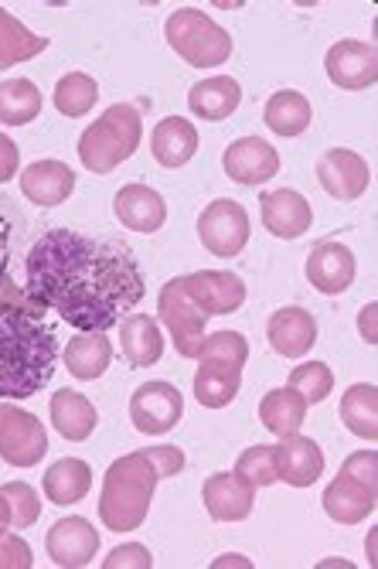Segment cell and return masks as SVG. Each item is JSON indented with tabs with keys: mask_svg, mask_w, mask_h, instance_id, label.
<instances>
[{
	"mask_svg": "<svg viewBox=\"0 0 378 569\" xmlns=\"http://www.w3.org/2000/svg\"><path fill=\"white\" fill-rule=\"evenodd\" d=\"M28 293L79 331H110L147 293L130 246L72 229H48L24 260Z\"/></svg>",
	"mask_w": 378,
	"mask_h": 569,
	"instance_id": "obj_1",
	"label": "cell"
},
{
	"mask_svg": "<svg viewBox=\"0 0 378 569\" xmlns=\"http://www.w3.org/2000/svg\"><path fill=\"white\" fill-rule=\"evenodd\" d=\"M56 358L59 338L48 307L4 277L0 280V396L24 399L41 392L56 376Z\"/></svg>",
	"mask_w": 378,
	"mask_h": 569,
	"instance_id": "obj_2",
	"label": "cell"
},
{
	"mask_svg": "<svg viewBox=\"0 0 378 569\" xmlns=\"http://www.w3.org/2000/svg\"><path fill=\"white\" fill-rule=\"evenodd\" d=\"M153 463L137 450L110 463L99 498V519L110 532H137L150 511V498L157 488Z\"/></svg>",
	"mask_w": 378,
	"mask_h": 569,
	"instance_id": "obj_3",
	"label": "cell"
},
{
	"mask_svg": "<svg viewBox=\"0 0 378 569\" xmlns=\"http://www.w3.org/2000/svg\"><path fill=\"white\" fill-rule=\"evenodd\" d=\"M143 137V117L133 102H117L96 123H89L79 137L82 168L92 174H110L123 161L133 158Z\"/></svg>",
	"mask_w": 378,
	"mask_h": 569,
	"instance_id": "obj_4",
	"label": "cell"
},
{
	"mask_svg": "<svg viewBox=\"0 0 378 569\" xmlns=\"http://www.w3.org/2000/svg\"><path fill=\"white\" fill-rule=\"evenodd\" d=\"M246 358L249 345L239 331L208 335L198 348L201 369L195 372V399L205 409H226L239 396Z\"/></svg>",
	"mask_w": 378,
	"mask_h": 569,
	"instance_id": "obj_5",
	"label": "cell"
},
{
	"mask_svg": "<svg viewBox=\"0 0 378 569\" xmlns=\"http://www.w3.org/2000/svg\"><path fill=\"white\" fill-rule=\"evenodd\" d=\"M165 38L191 69H219L232 56L229 31L198 8H178L165 24Z\"/></svg>",
	"mask_w": 378,
	"mask_h": 569,
	"instance_id": "obj_6",
	"label": "cell"
},
{
	"mask_svg": "<svg viewBox=\"0 0 378 569\" xmlns=\"http://www.w3.org/2000/svg\"><path fill=\"white\" fill-rule=\"evenodd\" d=\"M157 315H160V321H165L178 355L198 358L208 315L195 303V297L188 290V277H175L165 283V290H160V297H157Z\"/></svg>",
	"mask_w": 378,
	"mask_h": 569,
	"instance_id": "obj_7",
	"label": "cell"
},
{
	"mask_svg": "<svg viewBox=\"0 0 378 569\" xmlns=\"http://www.w3.org/2000/svg\"><path fill=\"white\" fill-rule=\"evenodd\" d=\"M249 236H252L249 216L232 198L211 201L208 209L198 216V239L211 256H219V260H232V256H239L246 249Z\"/></svg>",
	"mask_w": 378,
	"mask_h": 569,
	"instance_id": "obj_8",
	"label": "cell"
},
{
	"mask_svg": "<svg viewBox=\"0 0 378 569\" xmlns=\"http://www.w3.org/2000/svg\"><path fill=\"white\" fill-rule=\"evenodd\" d=\"M48 453V433L34 412L0 402V457L11 468H34V463Z\"/></svg>",
	"mask_w": 378,
	"mask_h": 569,
	"instance_id": "obj_9",
	"label": "cell"
},
{
	"mask_svg": "<svg viewBox=\"0 0 378 569\" xmlns=\"http://www.w3.org/2000/svg\"><path fill=\"white\" fill-rule=\"evenodd\" d=\"M185 417V399L171 382H143L130 396V420L140 433H168Z\"/></svg>",
	"mask_w": 378,
	"mask_h": 569,
	"instance_id": "obj_10",
	"label": "cell"
},
{
	"mask_svg": "<svg viewBox=\"0 0 378 569\" xmlns=\"http://www.w3.org/2000/svg\"><path fill=\"white\" fill-rule=\"evenodd\" d=\"M324 69H328V79H331L338 89L361 92V89L375 86V79H378V51H375V44H368V41L345 38V41H335V44L328 48V59H324Z\"/></svg>",
	"mask_w": 378,
	"mask_h": 569,
	"instance_id": "obj_11",
	"label": "cell"
},
{
	"mask_svg": "<svg viewBox=\"0 0 378 569\" xmlns=\"http://www.w3.org/2000/svg\"><path fill=\"white\" fill-rule=\"evenodd\" d=\"M358 263H355V252L345 242H317L307 256V280L314 290L338 297L355 283Z\"/></svg>",
	"mask_w": 378,
	"mask_h": 569,
	"instance_id": "obj_12",
	"label": "cell"
},
{
	"mask_svg": "<svg viewBox=\"0 0 378 569\" xmlns=\"http://www.w3.org/2000/svg\"><path fill=\"white\" fill-rule=\"evenodd\" d=\"M368 161L348 147H335L317 161V181L338 201H355L368 188Z\"/></svg>",
	"mask_w": 378,
	"mask_h": 569,
	"instance_id": "obj_13",
	"label": "cell"
},
{
	"mask_svg": "<svg viewBox=\"0 0 378 569\" xmlns=\"http://www.w3.org/2000/svg\"><path fill=\"white\" fill-rule=\"evenodd\" d=\"M259 209H262L266 232L277 236V239H300L310 229V222H314L310 201L300 191H294V188L262 191Z\"/></svg>",
	"mask_w": 378,
	"mask_h": 569,
	"instance_id": "obj_14",
	"label": "cell"
},
{
	"mask_svg": "<svg viewBox=\"0 0 378 569\" xmlns=\"http://www.w3.org/2000/svg\"><path fill=\"white\" fill-rule=\"evenodd\" d=\"M222 168L236 184H262L269 178H277L280 153L269 147L262 137H239V140L229 143Z\"/></svg>",
	"mask_w": 378,
	"mask_h": 569,
	"instance_id": "obj_15",
	"label": "cell"
},
{
	"mask_svg": "<svg viewBox=\"0 0 378 569\" xmlns=\"http://www.w3.org/2000/svg\"><path fill=\"white\" fill-rule=\"evenodd\" d=\"M201 501L215 522H242L252 515L256 488L249 481H242L236 471H219L205 481Z\"/></svg>",
	"mask_w": 378,
	"mask_h": 569,
	"instance_id": "obj_16",
	"label": "cell"
},
{
	"mask_svg": "<svg viewBox=\"0 0 378 569\" xmlns=\"http://www.w3.org/2000/svg\"><path fill=\"white\" fill-rule=\"evenodd\" d=\"M44 549L51 556L56 566H66V569H79V566H89L92 556L99 552V532L86 522V519H69L56 522L44 536Z\"/></svg>",
	"mask_w": 378,
	"mask_h": 569,
	"instance_id": "obj_17",
	"label": "cell"
},
{
	"mask_svg": "<svg viewBox=\"0 0 378 569\" xmlns=\"http://www.w3.org/2000/svg\"><path fill=\"white\" fill-rule=\"evenodd\" d=\"M188 290L208 318H226L246 303V283L229 270H198L188 277Z\"/></svg>",
	"mask_w": 378,
	"mask_h": 569,
	"instance_id": "obj_18",
	"label": "cell"
},
{
	"mask_svg": "<svg viewBox=\"0 0 378 569\" xmlns=\"http://www.w3.org/2000/svg\"><path fill=\"white\" fill-rule=\"evenodd\" d=\"M375 498H378V488L341 471L328 485V491H324V511H328V519H335L338 526H358L375 511Z\"/></svg>",
	"mask_w": 378,
	"mask_h": 569,
	"instance_id": "obj_19",
	"label": "cell"
},
{
	"mask_svg": "<svg viewBox=\"0 0 378 569\" xmlns=\"http://www.w3.org/2000/svg\"><path fill=\"white\" fill-rule=\"evenodd\" d=\"M273 457H277V475H280V481L290 485V488H310L324 475V453L304 433L284 437V443L273 447Z\"/></svg>",
	"mask_w": 378,
	"mask_h": 569,
	"instance_id": "obj_20",
	"label": "cell"
},
{
	"mask_svg": "<svg viewBox=\"0 0 378 569\" xmlns=\"http://www.w3.org/2000/svg\"><path fill=\"white\" fill-rule=\"evenodd\" d=\"M269 348L284 358H304L317 341V321L304 307H284L266 325Z\"/></svg>",
	"mask_w": 378,
	"mask_h": 569,
	"instance_id": "obj_21",
	"label": "cell"
},
{
	"mask_svg": "<svg viewBox=\"0 0 378 569\" xmlns=\"http://www.w3.org/2000/svg\"><path fill=\"white\" fill-rule=\"evenodd\" d=\"M21 191L31 204L56 209V204H66L72 198L76 174L62 161H38V164H28V171L21 174Z\"/></svg>",
	"mask_w": 378,
	"mask_h": 569,
	"instance_id": "obj_22",
	"label": "cell"
},
{
	"mask_svg": "<svg viewBox=\"0 0 378 569\" xmlns=\"http://www.w3.org/2000/svg\"><path fill=\"white\" fill-rule=\"evenodd\" d=\"M113 209H117V219L127 229H133V232H157L160 226H165V219H168L165 198H160L147 184H127V188H120Z\"/></svg>",
	"mask_w": 378,
	"mask_h": 569,
	"instance_id": "obj_23",
	"label": "cell"
},
{
	"mask_svg": "<svg viewBox=\"0 0 378 569\" xmlns=\"http://www.w3.org/2000/svg\"><path fill=\"white\" fill-rule=\"evenodd\" d=\"M150 150H153V161L160 168H185L198 153V130H195V123L185 120V117H168L165 123L153 127Z\"/></svg>",
	"mask_w": 378,
	"mask_h": 569,
	"instance_id": "obj_24",
	"label": "cell"
},
{
	"mask_svg": "<svg viewBox=\"0 0 378 569\" xmlns=\"http://www.w3.org/2000/svg\"><path fill=\"white\" fill-rule=\"evenodd\" d=\"M120 348L133 369H150L165 355V335L150 315H127L120 321Z\"/></svg>",
	"mask_w": 378,
	"mask_h": 569,
	"instance_id": "obj_25",
	"label": "cell"
},
{
	"mask_svg": "<svg viewBox=\"0 0 378 569\" xmlns=\"http://www.w3.org/2000/svg\"><path fill=\"white\" fill-rule=\"evenodd\" d=\"M62 361H66V369L82 379V382H92L99 379L106 369H110V361H113V345L110 338H106L102 331H82L76 335L66 351H62Z\"/></svg>",
	"mask_w": 378,
	"mask_h": 569,
	"instance_id": "obj_26",
	"label": "cell"
},
{
	"mask_svg": "<svg viewBox=\"0 0 378 569\" xmlns=\"http://www.w3.org/2000/svg\"><path fill=\"white\" fill-rule=\"evenodd\" d=\"M48 412H51V423H56V430L66 440H72V443L86 440L96 430V423H99L96 406L82 392H76V389H59L56 396H51V402H48Z\"/></svg>",
	"mask_w": 378,
	"mask_h": 569,
	"instance_id": "obj_27",
	"label": "cell"
},
{
	"mask_svg": "<svg viewBox=\"0 0 378 569\" xmlns=\"http://www.w3.org/2000/svg\"><path fill=\"white\" fill-rule=\"evenodd\" d=\"M242 102V89L236 79L229 76H215V79H205L198 86H191V96H188V107L195 117L201 120H229Z\"/></svg>",
	"mask_w": 378,
	"mask_h": 569,
	"instance_id": "obj_28",
	"label": "cell"
},
{
	"mask_svg": "<svg viewBox=\"0 0 378 569\" xmlns=\"http://www.w3.org/2000/svg\"><path fill=\"white\" fill-rule=\"evenodd\" d=\"M41 485H44V495L56 505H76V501H82L89 495L92 471H89V463L79 460V457H62L44 471Z\"/></svg>",
	"mask_w": 378,
	"mask_h": 569,
	"instance_id": "obj_29",
	"label": "cell"
},
{
	"mask_svg": "<svg viewBox=\"0 0 378 569\" xmlns=\"http://www.w3.org/2000/svg\"><path fill=\"white\" fill-rule=\"evenodd\" d=\"M310 117H314L310 102L297 89L273 92L266 102V110H262V123L280 137H300L310 127Z\"/></svg>",
	"mask_w": 378,
	"mask_h": 569,
	"instance_id": "obj_30",
	"label": "cell"
},
{
	"mask_svg": "<svg viewBox=\"0 0 378 569\" xmlns=\"http://www.w3.org/2000/svg\"><path fill=\"white\" fill-rule=\"evenodd\" d=\"M304 417H307V402H304L290 386H287V389L266 392L262 402H259V423H262L269 433H277V437L300 433Z\"/></svg>",
	"mask_w": 378,
	"mask_h": 569,
	"instance_id": "obj_31",
	"label": "cell"
},
{
	"mask_svg": "<svg viewBox=\"0 0 378 569\" xmlns=\"http://www.w3.org/2000/svg\"><path fill=\"white\" fill-rule=\"evenodd\" d=\"M48 48V38L28 31V24H21L11 11L0 8V69H14Z\"/></svg>",
	"mask_w": 378,
	"mask_h": 569,
	"instance_id": "obj_32",
	"label": "cell"
},
{
	"mask_svg": "<svg viewBox=\"0 0 378 569\" xmlns=\"http://www.w3.org/2000/svg\"><path fill=\"white\" fill-rule=\"evenodd\" d=\"M341 420L361 440H375L378 437V389L371 382H358V386H351L345 392V399H341Z\"/></svg>",
	"mask_w": 378,
	"mask_h": 569,
	"instance_id": "obj_33",
	"label": "cell"
},
{
	"mask_svg": "<svg viewBox=\"0 0 378 569\" xmlns=\"http://www.w3.org/2000/svg\"><path fill=\"white\" fill-rule=\"evenodd\" d=\"M41 113V89L31 79L0 82V123L24 127Z\"/></svg>",
	"mask_w": 378,
	"mask_h": 569,
	"instance_id": "obj_34",
	"label": "cell"
},
{
	"mask_svg": "<svg viewBox=\"0 0 378 569\" xmlns=\"http://www.w3.org/2000/svg\"><path fill=\"white\" fill-rule=\"evenodd\" d=\"M96 99H99V86L92 76L86 72H69L59 79L56 86V110L69 120H79L86 117L92 107H96Z\"/></svg>",
	"mask_w": 378,
	"mask_h": 569,
	"instance_id": "obj_35",
	"label": "cell"
},
{
	"mask_svg": "<svg viewBox=\"0 0 378 569\" xmlns=\"http://www.w3.org/2000/svg\"><path fill=\"white\" fill-rule=\"evenodd\" d=\"M307 406H314V402H324L331 396V389H335V372L324 366V361H304V366H297L294 372H290V382H287Z\"/></svg>",
	"mask_w": 378,
	"mask_h": 569,
	"instance_id": "obj_36",
	"label": "cell"
},
{
	"mask_svg": "<svg viewBox=\"0 0 378 569\" xmlns=\"http://www.w3.org/2000/svg\"><path fill=\"white\" fill-rule=\"evenodd\" d=\"M236 475L242 481H249L252 488H269L277 485L280 475H277V457H273V447H249L246 453H239L236 460Z\"/></svg>",
	"mask_w": 378,
	"mask_h": 569,
	"instance_id": "obj_37",
	"label": "cell"
},
{
	"mask_svg": "<svg viewBox=\"0 0 378 569\" xmlns=\"http://www.w3.org/2000/svg\"><path fill=\"white\" fill-rule=\"evenodd\" d=\"M0 495L8 498V508H11V526L14 529H28L38 522V515H41V501L34 495V488L14 481V485H4L0 488Z\"/></svg>",
	"mask_w": 378,
	"mask_h": 569,
	"instance_id": "obj_38",
	"label": "cell"
},
{
	"mask_svg": "<svg viewBox=\"0 0 378 569\" xmlns=\"http://www.w3.org/2000/svg\"><path fill=\"white\" fill-rule=\"evenodd\" d=\"M140 453L153 463L157 478H175V475L185 471V453H181V447H143Z\"/></svg>",
	"mask_w": 378,
	"mask_h": 569,
	"instance_id": "obj_39",
	"label": "cell"
},
{
	"mask_svg": "<svg viewBox=\"0 0 378 569\" xmlns=\"http://www.w3.org/2000/svg\"><path fill=\"white\" fill-rule=\"evenodd\" d=\"M34 556L31 546L21 536H0V569H31Z\"/></svg>",
	"mask_w": 378,
	"mask_h": 569,
	"instance_id": "obj_40",
	"label": "cell"
},
{
	"mask_svg": "<svg viewBox=\"0 0 378 569\" xmlns=\"http://www.w3.org/2000/svg\"><path fill=\"white\" fill-rule=\"evenodd\" d=\"M150 566H153L150 552L143 546H137V542L113 549L110 556H106V562H102V569H150Z\"/></svg>",
	"mask_w": 378,
	"mask_h": 569,
	"instance_id": "obj_41",
	"label": "cell"
},
{
	"mask_svg": "<svg viewBox=\"0 0 378 569\" xmlns=\"http://www.w3.org/2000/svg\"><path fill=\"white\" fill-rule=\"evenodd\" d=\"M341 471L365 481V485H371V488H378V457H375V450H361V453L348 457L341 463Z\"/></svg>",
	"mask_w": 378,
	"mask_h": 569,
	"instance_id": "obj_42",
	"label": "cell"
},
{
	"mask_svg": "<svg viewBox=\"0 0 378 569\" xmlns=\"http://www.w3.org/2000/svg\"><path fill=\"white\" fill-rule=\"evenodd\" d=\"M21 168V153H18V143L11 137L0 133V184H8Z\"/></svg>",
	"mask_w": 378,
	"mask_h": 569,
	"instance_id": "obj_43",
	"label": "cell"
},
{
	"mask_svg": "<svg viewBox=\"0 0 378 569\" xmlns=\"http://www.w3.org/2000/svg\"><path fill=\"white\" fill-rule=\"evenodd\" d=\"M8 260H11V222L0 212V280L8 277Z\"/></svg>",
	"mask_w": 378,
	"mask_h": 569,
	"instance_id": "obj_44",
	"label": "cell"
},
{
	"mask_svg": "<svg viewBox=\"0 0 378 569\" xmlns=\"http://www.w3.org/2000/svg\"><path fill=\"white\" fill-rule=\"evenodd\" d=\"M8 526H11V508H8V498L0 495V536L8 532Z\"/></svg>",
	"mask_w": 378,
	"mask_h": 569,
	"instance_id": "obj_45",
	"label": "cell"
},
{
	"mask_svg": "<svg viewBox=\"0 0 378 569\" xmlns=\"http://www.w3.org/2000/svg\"><path fill=\"white\" fill-rule=\"evenodd\" d=\"M371 315H375V303L365 307V338H368V341L375 338V335H371Z\"/></svg>",
	"mask_w": 378,
	"mask_h": 569,
	"instance_id": "obj_46",
	"label": "cell"
}]
</instances>
